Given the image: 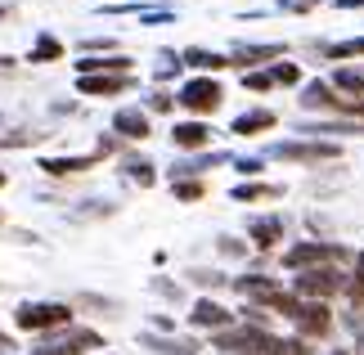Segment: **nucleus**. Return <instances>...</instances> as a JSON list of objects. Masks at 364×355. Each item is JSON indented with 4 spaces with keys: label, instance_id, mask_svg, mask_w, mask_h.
I'll list each match as a JSON object with an SVG mask.
<instances>
[{
    "label": "nucleus",
    "instance_id": "f257e3e1",
    "mask_svg": "<svg viewBox=\"0 0 364 355\" xmlns=\"http://www.w3.org/2000/svg\"><path fill=\"white\" fill-rule=\"evenodd\" d=\"M14 319H18V329H63L73 319V310L59 302H27Z\"/></svg>",
    "mask_w": 364,
    "mask_h": 355
},
{
    "label": "nucleus",
    "instance_id": "f03ea898",
    "mask_svg": "<svg viewBox=\"0 0 364 355\" xmlns=\"http://www.w3.org/2000/svg\"><path fill=\"white\" fill-rule=\"evenodd\" d=\"M220 99H225V95H220L216 81L212 77H198V81H189V86L176 95V104H185L189 112H216Z\"/></svg>",
    "mask_w": 364,
    "mask_h": 355
},
{
    "label": "nucleus",
    "instance_id": "7ed1b4c3",
    "mask_svg": "<svg viewBox=\"0 0 364 355\" xmlns=\"http://www.w3.org/2000/svg\"><path fill=\"white\" fill-rule=\"evenodd\" d=\"M216 346H220V351H239V355H257V351H270V355H274L279 342H274L265 329H243V333H220Z\"/></svg>",
    "mask_w": 364,
    "mask_h": 355
},
{
    "label": "nucleus",
    "instance_id": "20e7f679",
    "mask_svg": "<svg viewBox=\"0 0 364 355\" xmlns=\"http://www.w3.org/2000/svg\"><path fill=\"white\" fill-rule=\"evenodd\" d=\"M333 257H342V248H333V243H301V248L284 252V265H288V270H301V265L333 261Z\"/></svg>",
    "mask_w": 364,
    "mask_h": 355
},
{
    "label": "nucleus",
    "instance_id": "39448f33",
    "mask_svg": "<svg viewBox=\"0 0 364 355\" xmlns=\"http://www.w3.org/2000/svg\"><path fill=\"white\" fill-rule=\"evenodd\" d=\"M342 288V275L338 270H306V275L297 279V292L301 297H328Z\"/></svg>",
    "mask_w": 364,
    "mask_h": 355
},
{
    "label": "nucleus",
    "instance_id": "423d86ee",
    "mask_svg": "<svg viewBox=\"0 0 364 355\" xmlns=\"http://www.w3.org/2000/svg\"><path fill=\"white\" fill-rule=\"evenodd\" d=\"M270 153L288 162H319V158H338V144H274Z\"/></svg>",
    "mask_w": 364,
    "mask_h": 355
},
{
    "label": "nucleus",
    "instance_id": "0eeeda50",
    "mask_svg": "<svg viewBox=\"0 0 364 355\" xmlns=\"http://www.w3.org/2000/svg\"><path fill=\"white\" fill-rule=\"evenodd\" d=\"M328 306L324 302H311V306H301L297 310V329L306 333V337H319V333H328Z\"/></svg>",
    "mask_w": 364,
    "mask_h": 355
},
{
    "label": "nucleus",
    "instance_id": "6e6552de",
    "mask_svg": "<svg viewBox=\"0 0 364 355\" xmlns=\"http://www.w3.org/2000/svg\"><path fill=\"white\" fill-rule=\"evenodd\" d=\"M77 86H81V95H122L126 86H131V77H81L77 81Z\"/></svg>",
    "mask_w": 364,
    "mask_h": 355
},
{
    "label": "nucleus",
    "instance_id": "1a4fd4ad",
    "mask_svg": "<svg viewBox=\"0 0 364 355\" xmlns=\"http://www.w3.org/2000/svg\"><path fill=\"white\" fill-rule=\"evenodd\" d=\"M113 126H117L126 139H144V135H149V117H144L139 108H122L117 117H113Z\"/></svg>",
    "mask_w": 364,
    "mask_h": 355
},
{
    "label": "nucleus",
    "instance_id": "9d476101",
    "mask_svg": "<svg viewBox=\"0 0 364 355\" xmlns=\"http://www.w3.org/2000/svg\"><path fill=\"white\" fill-rule=\"evenodd\" d=\"M189 319L198 324V329H225V324H230V310H225V306H216V302H198Z\"/></svg>",
    "mask_w": 364,
    "mask_h": 355
},
{
    "label": "nucleus",
    "instance_id": "9b49d317",
    "mask_svg": "<svg viewBox=\"0 0 364 355\" xmlns=\"http://www.w3.org/2000/svg\"><path fill=\"white\" fill-rule=\"evenodd\" d=\"M171 139H176L180 149H203L207 139H212V131H207L203 122H180L176 131H171Z\"/></svg>",
    "mask_w": 364,
    "mask_h": 355
},
{
    "label": "nucleus",
    "instance_id": "f8f14e48",
    "mask_svg": "<svg viewBox=\"0 0 364 355\" xmlns=\"http://www.w3.org/2000/svg\"><path fill=\"white\" fill-rule=\"evenodd\" d=\"M81 346H100V333H73V337H68V342H50V346H41L36 355H77Z\"/></svg>",
    "mask_w": 364,
    "mask_h": 355
},
{
    "label": "nucleus",
    "instance_id": "ddd939ff",
    "mask_svg": "<svg viewBox=\"0 0 364 355\" xmlns=\"http://www.w3.org/2000/svg\"><path fill=\"white\" fill-rule=\"evenodd\" d=\"M270 126H274V112L257 108V112H243V117L234 122V135H257V131H270Z\"/></svg>",
    "mask_w": 364,
    "mask_h": 355
},
{
    "label": "nucleus",
    "instance_id": "4468645a",
    "mask_svg": "<svg viewBox=\"0 0 364 355\" xmlns=\"http://www.w3.org/2000/svg\"><path fill=\"white\" fill-rule=\"evenodd\" d=\"M95 158H46L41 162V171H50V176H77V171H90Z\"/></svg>",
    "mask_w": 364,
    "mask_h": 355
},
{
    "label": "nucleus",
    "instance_id": "2eb2a0df",
    "mask_svg": "<svg viewBox=\"0 0 364 355\" xmlns=\"http://www.w3.org/2000/svg\"><path fill=\"white\" fill-rule=\"evenodd\" d=\"M234 288H239L243 297H257V302H265V306H270L274 297H279V288H274V283H265L261 275H247V279H239V283H234Z\"/></svg>",
    "mask_w": 364,
    "mask_h": 355
},
{
    "label": "nucleus",
    "instance_id": "dca6fc26",
    "mask_svg": "<svg viewBox=\"0 0 364 355\" xmlns=\"http://www.w3.org/2000/svg\"><path fill=\"white\" fill-rule=\"evenodd\" d=\"M185 63H189V68H203V73H220V68H230L234 59H225V54H212V50H185Z\"/></svg>",
    "mask_w": 364,
    "mask_h": 355
},
{
    "label": "nucleus",
    "instance_id": "f3484780",
    "mask_svg": "<svg viewBox=\"0 0 364 355\" xmlns=\"http://www.w3.org/2000/svg\"><path fill=\"white\" fill-rule=\"evenodd\" d=\"M279 234H284V221L270 216V221H252V238H257V248H274Z\"/></svg>",
    "mask_w": 364,
    "mask_h": 355
},
{
    "label": "nucleus",
    "instance_id": "a211bd4d",
    "mask_svg": "<svg viewBox=\"0 0 364 355\" xmlns=\"http://www.w3.org/2000/svg\"><path fill=\"white\" fill-rule=\"evenodd\" d=\"M284 46H239L234 50V63H265V59H279Z\"/></svg>",
    "mask_w": 364,
    "mask_h": 355
},
{
    "label": "nucleus",
    "instance_id": "6ab92c4d",
    "mask_svg": "<svg viewBox=\"0 0 364 355\" xmlns=\"http://www.w3.org/2000/svg\"><path fill=\"white\" fill-rule=\"evenodd\" d=\"M239 203H261V198H279V184H239L234 189Z\"/></svg>",
    "mask_w": 364,
    "mask_h": 355
},
{
    "label": "nucleus",
    "instance_id": "aec40b11",
    "mask_svg": "<svg viewBox=\"0 0 364 355\" xmlns=\"http://www.w3.org/2000/svg\"><path fill=\"white\" fill-rule=\"evenodd\" d=\"M333 86H338V90H346L351 99H360V90H364V73H351V68H342V73L333 77Z\"/></svg>",
    "mask_w": 364,
    "mask_h": 355
},
{
    "label": "nucleus",
    "instance_id": "412c9836",
    "mask_svg": "<svg viewBox=\"0 0 364 355\" xmlns=\"http://www.w3.org/2000/svg\"><path fill=\"white\" fill-rule=\"evenodd\" d=\"M216 162H225V153H207V158H189V162H180L171 176H193V171H207V166H216Z\"/></svg>",
    "mask_w": 364,
    "mask_h": 355
},
{
    "label": "nucleus",
    "instance_id": "4be33fe9",
    "mask_svg": "<svg viewBox=\"0 0 364 355\" xmlns=\"http://www.w3.org/2000/svg\"><path fill=\"white\" fill-rule=\"evenodd\" d=\"M59 54H63L59 41H54V36H41L36 46H32V63H50V59H59Z\"/></svg>",
    "mask_w": 364,
    "mask_h": 355
},
{
    "label": "nucleus",
    "instance_id": "5701e85b",
    "mask_svg": "<svg viewBox=\"0 0 364 355\" xmlns=\"http://www.w3.org/2000/svg\"><path fill=\"white\" fill-rule=\"evenodd\" d=\"M144 346H158L162 355H193L198 351L193 342H158V337H144Z\"/></svg>",
    "mask_w": 364,
    "mask_h": 355
},
{
    "label": "nucleus",
    "instance_id": "b1692460",
    "mask_svg": "<svg viewBox=\"0 0 364 355\" xmlns=\"http://www.w3.org/2000/svg\"><path fill=\"white\" fill-rule=\"evenodd\" d=\"M324 54H328V59H351V54H364V36L360 41H346V46H328Z\"/></svg>",
    "mask_w": 364,
    "mask_h": 355
},
{
    "label": "nucleus",
    "instance_id": "393cba45",
    "mask_svg": "<svg viewBox=\"0 0 364 355\" xmlns=\"http://www.w3.org/2000/svg\"><path fill=\"white\" fill-rule=\"evenodd\" d=\"M126 171H131V180H139V184H153V166H149V162L131 158V162H126Z\"/></svg>",
    "mask_w": 364,
    "mask_h": 355
},
{
    "label": "nucleus",
    "instance_id": "a878e982",
    "mask_svg": "<svg viewBox=\"0 0 364 355\" xmlns=\"http://www.w3.org/2000/svg\"><path fill=\"white\" fill-rule=\"evenodd\" d=\"M176 198L193 203V198H203V184H198V180H176Z\"/></svg>",
    "mask_w": 364,
    "mask_h": 355
},
{
    "label": "nucleus",
    "instance_id": "bb28decb",
    "mask_svg": "<svg viewBox=\"0 0 364 355\" xmlns=\"http://www.w3.org/2000/svg\"><path fill=\"white\" fill-rule=\"evenodd\" d=\"M243 86H247V90H270V86H274V73H247Z\"/></svg>",
    "mask_w": 364,
    "mask_h": 355
},
{
    "label": "nucleus",
    "instance_id": "cd10ccee",
    "mask_svg": "<svg viewBox=\"0 0 364 355\" xmlns=\"http://www.w3.org/2000/svg\"><path fill=\"white\" fill-rule=\"evenodd\" d=\"M274 81H279V86H297V81H301V73H297L292 63H279V68H274Z\"/></svg>",
    "mask_w": 364,
    "mask_h": 355
},
{
    "label": "nucleus",
    "instance_id": "c85d7f7f",
    "mask_svg": "<svg viewBox=\"0 0 364 355\" xmlns=\"http://www.w3.org/2000/svg\"><path fill=\"white\" fill-rule=\"evenodd\" d=\"M351 302H355V306L364 302V257L355 261V283H351Z\"/></svg>",
    "mask_w": 364,
    "mask_h": 355
},
{
    "label": "nucleus",
    "instance_id": "c756f323",
    "mask_svg": "<svg viewBox=\"0 0 364 355\" xmlns=\"http://www.w3.org/2000/svg\"><path fill=\"white\" fill-rule=\"evenodd\" d=\"M189 279H193V283H203V288H216V283H230V279H220V275H207V270H193Z\"/></svg>",
    "mask_w": 364,
    "mask_h": 355
},
{
    "label": "nucleus",
    "instance_id": "7c9ffc66",
    "mask_svg": "<svg viewBox=\"0 0 364 355\" xmlns=\"http://www.w3.org/2000/svg\"><path fill=\"white\" fill-rule=\"evenodd\" d=\"M274 355H311V351H306V342H279Z\"/></svg>",
    "mask_w": 364,
    "mask_h": 355
},
{
    "label": "nucleus",
    "instance_id": "2f4dec72",
    "mask_svg": "<svg viewBox=\"0 0 364 355\" xmlns=\"http://www.w3.org/2000/svg\"><path fill=\"white\" fill-rule=\"evenodd\" d=\"M220 252H225V257H239V252H243V248H239V243H234V238H220Z\"/></svg>",
    "mask_w": 364,
    "mask_h": 355
},
{
    "label": "nucleus",
    "instance_id": "473e14b6",
    "mask_svg": "<svg viewBox=\"0 0 364 355\" xmlns=\"http://www.w3.org/2000/svg\"><path fill=\"white\" fill-rule=\"evenodd\" d=\"M315 0H284V9H292V14H301V9H311Z\"/></svg>",
    "mask_w": 364,
    "mask_h": 355
},
{
    "label": "nucleus",
    "instance_id": "72a5a7b5",
    "mask_svg": "<svg viewBox=\"0 0 364 355\" xmlns=\"http://www.w3.org/2000/svg\"><path fill=\"white\" fill-rule=\"evenodd\" d=\"M149 104H153V108H158V112H166V108H171V95H153V99H149Z\"/></svg>",
    "mask_w": 364,
    "mask_h": 355
},
{
    "label": "nucleus",
    "instance_id": "f704fd0d",
    "mask_svg": "<svg viewBox=\"0 0 364 355\" xmlns=\"http://www.w3.org/2000/svg\"><path fill=\"white\" fill-rule=\"evenodd\" d=\"M0 351H14V342H9V337H5V333H0Z\"/></svg>",
    "mask_w": 364,
    "mask_h": 355
},
{
    "label": "nucleus",
    "instance_id": "c9c22d12",
    "mask_svg": "<svg viewBox=\"0 0 364 355\" xmlns=\"http://www.w3.org/2000/svg\"><path fill=\"white\" fill-rule=\"evenodd\" d=\"M5 14H9V9H5V5H0V18H5Z\"/></svg>",
    "mask_w": 364,
    "mask_h": 355
},
{
    "label": "nucleus",
    "instance_id": "e433bc0d",
    "mask_svg": "<svg viewBox=\"0 0 364 355\" xmlns=\"http://www.w3.org/2000/svg\"><path fill=\"white\" fill-rule=\"evenodd\" d=\"M0 184H5V171H0Z\"/></svg>",
    "mask_w": 364,
    "mask_h": 355
},
{
    "label": "nucleus",
    "instance_id": "4c0bfd02",
    "mask_svg": "<svg viewBox=\"0 0 364 355\" xmlns=\"http://www.w3.org/2000/svg\"><path fill=\"white\" fill-rule=\"evenodd\" d=\"M338 355H351V351H338Z\"/></svg>",
    "mask_w": 364,
    "mask_h": 355
},
{
    "label": "nucleus",
    "instance_id": "58836bf2",
    "mask_svg": "<svg viewBox=\"0 0 364 355\" xmlns=\"http://www.w3.org/2000/svg\"><path fill=\"white\" fill-rule=\"evenodd\" d=\"M360 346H364V337H360Z\"/></svg>",
    "mask_w": 364,
    "mask_h": 355
}]
</instances>
